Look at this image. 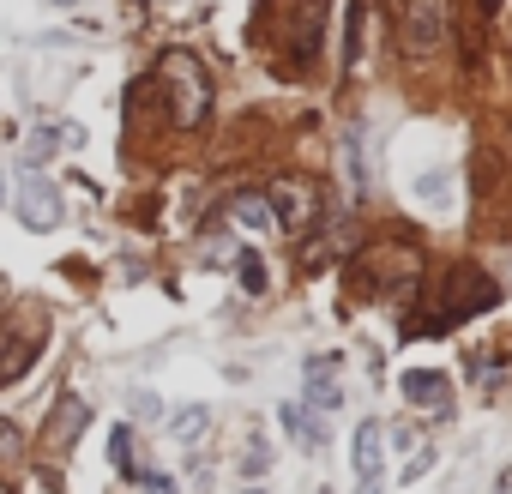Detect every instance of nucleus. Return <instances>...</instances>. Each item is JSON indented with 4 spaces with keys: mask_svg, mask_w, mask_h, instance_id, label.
I'll list each match as a JSON object with an SVG mask.
<instances>
[{
    "mask_svg": "<svg viewBox=\"0 0 512 494\" xmlns=\"http://www.w3.org/2000/svg\"><path fill=\"white\" fill-rule=\"evenodd\" d=\"M31 362H37V350H31V344H0V386H7V380H25V374H31Z\"/></svg>",
    "mask_w": 512,
    "mask_h": 494,
    "instance_id": "9b49d317",
    "label": "nucleus"
},
{
    "mask_svg": "<svg viewBox=\"0 0 512 494\" xmlns=\"http://www.w3.org/2000/svg\"><path fill=\"white\" fill-rule=\"evenodd\" d=\"M446 37V0H398V49L434 55Z\"/></svg>",
    "mask_w": 512,
    "mask_h": 494,
    "instance_id": "7ed1b4c3",
    "label": "nucleus"
},
{
    "mask_svg": "<svg viewBox=\"0 0 512 494\" xmlns=\"http://www.w3.org/2000/svg\"><path fill=\"white\" fill-rule=\"evenodd\" d=\"M500 302V290H494V278L482 272V266H452L446 272V284H440V308L428 314V320H410L404 332H452V326H464L470 314H482V308H494Z\"/></svg>",
    "mask_w": 512,
    "mask_h": 494,
    "instance_id": "f257e3e1",
    "label": "nucleus"
},
{
    "mask_svg": "<svg viewBox=\"0 0 512 494\" xmlns=\"http://www.w3.org/2000/svg\"><path fill=\"white\" fill-rule=\"evenodd\" d=\"M0 494H13V488H7V482H0Z\"/></svg>",
    "mask_w": 512,
    "mask_h": 494,
    "instance_id": "bb28decb",
    "label": "nucleus"
},
{
    "mask_svg": "<svg viewBox=\"0 0 512 494\" xmlns=\"http://www.w3.org/2000/svg\"><path fill=\"white\" fill-rule=\"evenodd\" d=\"M157 79H163V91H169V121H175V127H199V121L211 115V73H205V61H193L187 49L163 55Z\"/></svg>",
    "mask_w": 512,
    "mask_h": 494,
    "instance_id": "f03ea898",
    "label": "nucleus"
},
{
    "mask_svg": "<svg viewBox=\"0 0 512 494\" xmlns=\"http://www.w3.org/2000/svg\"><path fill=\"white\" fill-rule=\"evenodd\" d=\"M85 422H91V404L67 392V398L49 410V422H43V446H49V452H73V440L85 434Z\"/></svg>",
    "mask_w": 512,
    "mask_h": 494,
    "instance_id": "0eeeda50",
    "label": "nucleus"
},
{
    "mask_svg": "<svg viewBox=\"0 0 512 494\" xmlns=\"http://www.w3.org/2000/svg\"><path fill=\"white\" fill-rule=\"evenodd\" d=\"M235 278H241L247 296H260V290H266V266H260V254H253V247H241V254H235Z\"/></svg>",
    "mask_w": 512,
    "mask_h": 494,
    "instance_id": "2eb2a0df",
    "label": "nucleus"
},
{
    "mask_svg": "<svg viewBox=\"0 0 512 494\" xmlns=\"http://www.w3.org/2000/svg\"><path fill=\"white\" fill-rule=\"evenodd\" d=\"M278 422H284V434H290V440H302L308 452H320V446H326V422H320L308 404H296V398H290V404H278Z\"/></svg>",
    "mask_w": 512,
    "mask_h": 494,
    "instance_id": "9d476101",
    "label": "nucleus"
},
{
    "mask_svg": "<svg viewBox=\"0 0 512 494\" xmlns=\"http://www.w3.org/2000/svg\"><path fill=\"white\" fill-rule=\"evenodd\" d=\"M266 205H272V223H284L290 235H308L314 229V187L308 181H278L266 193Z\"/></svg>",
    "mask_w": 512,
    "mask_h": 494,
    "instance_id": "39448f33",
    "label": "nucleus"
},
{
    "mask_svg": "<svg viewBox=\"0 0 512 494\" xmlns=\"http://www.w3.org/2000/svg\"><path fill=\"white\" fill-rule=\"evenodd\" d=\"M350 458H356V476H362V482H380V464H386V422H362Z\"/></svg>",
    "mask_w": 512,
    "mask_h": 494,
    "instance_id": "1a4fd4ad",
    "label": "nucleus"
},
{
    "mask_svg": "<svg viewBox=\"0 0 512 494\" xmlns=\"http://www.w3.org/2000/svg\"><path fill=\"white\" fill-rule=\"evenodd\" d=\"M0 302H7V284H0Z\"/></svg>",
    "mask_w": 512,
    "mask_h": 494,
    "instance_id": "a878e982",
    "label": "nucleus"
},
{
    "mask_svg": "<svg viewBox=\"0 0 512 494\" xmlns=\"http://www.w3.org/2000/svg\"><path fill=\"white\" fill-rule=\"evenodd\" d=\"M428 464H434V446H416V458L404 464V482H416V476H428Z\"/></svg>",
    "mask_w": 512,
    "mask_h": 494,
    "instance_id": "4be33fe9",
    "label": "nucleus"
},
{
    "mask_svg": "<svg viewBox=\"0 0 512 494\" xmlns=\"http://www.w3.org/2000/svg\"><path fill=\"white\" fill-rule=\"evenodd\" d=\"M133 416H145V422H157V416H163V404H157V392H133Z\"/></svg>",
    "mask_w": 512,
    "mask_h": 494,
    "instance_id": "412c9836",
    "label": "nucleus"
},
{
    "mask_svg": "<svg viewBox=\"0 0 512 494\" xmlns=\"http://www.w3.org/2000/svg\"><path fill=\"white\" fill-rule=\"evenodd\" d=\"M266 470H272V446H266V440H247V452H241V476L260 482Z\"/></svg>",
    "mask_w": 512,
    "mask_h": 494,
    "instance_id": "f3484780",
    "label": "nucleus"
},
{
    "mask_svg": "<svg viewBox=\"0 0 512 494\" xmlns=\"http://www.w3.org/2000/svg\"><path fill=\"white\" fill-rule=\"evenodd\" d=\"M145 488H151V494H175V482H169V476H157V470L145 476Z\"/></svg>",
    "mask_w": 512,
    "mask_h": 494,
    "instance_id": "5701e85b",
    "label": "nucleus"
},
{
    "mask_svg": "<svg viewBox=\"0 0 512 494\" xmlns=\"http://www.w3.org/2000/svg\"><path fill=\"white\" fill-rule=\"evenodd\" d=\"M205 428H211V410H205V404H187V410L175 416V434H181V440H199Z\"/></svg>",
    "mask_w": 512,
    "mask_h": 494,
    "instance_id": "a211bd4d",
    "label": "nucleus"
},
{
    "mask_svg": "<svg viewBox=\"0 0 512 494\" xmlns=\"http://www.w3.org/2000/svg\"><path fill=\"white\" fill-rule=\"evenodd\" d=\"M476 7H482V13H500V7H506V0H476Z\"/></svg>",
    "mask_w": 512,
    "mask_h": 494,
    "instance_id": "b1692460",
    "label": "nucleus"
},
{
    "mask_svg": "<svg viewBox=\"0 0 512 494\" xmlns=\"http://www.w3.org/2000/svg\"><path fill=\"white\" fill-rule=\"evenodd\" d=\"M398 386H404V398H410L416 410H452V380H446L440 368H410Z\"/></svg>",
    "mask_w": 512,
    "mask_h": 494,
    "instance_id": "6e6552de",
    "label": "nucleus"
},
{
    "mask_svg": "<svg viewBox=\"0 0 512 494\" xmlns=\"http://www.w3.org/2000/svg\"><path fill=\"white\" fill-rule=\"evenodd\" d=\"M0 187H7V175H0Z\"/></svg>",
    "mask_w": 512,
    "mask_h": 494,
    "instance_id": "cd10ccee",
    "label": "nucleus"
},
{
    "mask_svg": "<svg viewBox=\"0 0 512 494\" xmlns=\"http://www.w3.org/2000/svg\"><path fill=\"white\" fill-rule=\"evenodd\" d=\"M19 217H25V229H55L67 217L61 211V187L43 169H19Z\"/></svg>",
    "mask_w": 512,
    "mask_h": 494,
    "instance_id": "20e7f679",
    "label": "nucleus"
},
{
    "mask_svg": "<svg viewBox=\"0 0 512 494\" xmlns=\"http://www.w3.org/2000/svg\"><path fill=\"white\" fill-rule=\"evenodd\" d=\"M338 157H344V175H350V187L362 193V187H368V169H362V127H350V133H344V151H338Z\"/></svg>",
    "mask_w": 512,
    "mask_h": 494,
    "instance_id": "4468645a",
    "label": "nucleus"
},
{
    "mask_svg": "<svg viewBox=\"0 0 512 494\" xmlns=\"http://www.w3.org/2000/svg\"><path fill=\"white\" fill-rule=\"evenodd\" d=\"M19 452H25V434H19L13 422H0V464H13Z\"/></svg>",
    "mask_w": 512,
    "mask_h": 494,
    "instance_id": "aec40b11",
    "label": "nucleus"
},
{
    "mask_svg": "<svg viewBox=\"0 0 512 494\" xmlns=\"http://www.w3.org/2000/svg\"><path fill=\"white\" fill-rule=\"evenodd\" d=\"M109 464H115L121 476H139V458H133V434H127V428L109 434Z\"/></svg>",
    "mask_w": 512,
    "mask_h": 494,
    "instance_id": "dca6fc26",
    "label": "nucleus"
},
{
    "mask_svg": "<svg viewBox=\"0 0 512 494\" xmlns=\"http://www.w3.org/2000/svg\"><path fill=\"white\" fill-rule=\"evenodd\" d=\"M416 193H422V199H446V193H452V175H446V169H428V175H416Z\"/></svg>",
    "mask_w": 512,
    "mask_h": 494,
    "instance_id": "6ab92c4d",
    "label": "nucleus"
},
{
    "mask_svg": "<svg viewBox=\"0 0 512 494\" xmlns=\"http://www.w3.org/2000/svg\"><path fill=\"white\" fill-rule=\"evenodd\" d=\"M229 211H235V223H241V229H266V223H272V205H266V193H241Z\"/></svg>",
    "mask_w": 512,
    "mask_h": 494,
    "instance_id": "f8f14e48",
    "label": "nucleus"
},
{
    "mask_svg": "<svg viewBox=\"0 0 512 494\" xmlns=\"http://www.w3.org/2000/svg\"><path fill=\"white\" fill-rule=\"evenodd\" d=\"M356 494H380V482H362V488H356Z\"/></svg>",
    "mask_w": 512,
    "mask_h": 494,
    "instance_id": "393cba45",
    "label": "nucleus"
},
{
    "mask_svg": "<svg viewBox=\"0 0 512 494\" xmlns=\"http://www.w3.org/2000/svg\"><path fill=\"white\" fill-rule=\"evenodd\" d=\"M362 43H368V7H350V25H344V67H362Z\"/></svg>",
    "mask_w": 512,
    "mask_h": 494,
    "instance_id": "ddd939ff",
    "label": "nucleus"
},
{
    "mask_svg": "<svg viewBox=\"0 0 512 494\" xmlns=\"http://www.w3.org/2000/svg\"><path fill=\"white\" fill-rule=\"evenodd\" d=\"M302 404H308V410H338V404H344L338 356H308V362H302Z\"/></svg>",
    "mask_w": 512,
    "mask_h": 494,
    "instance_id": "423d86ee",
    "label": "nucleus"
}]
</instances>
